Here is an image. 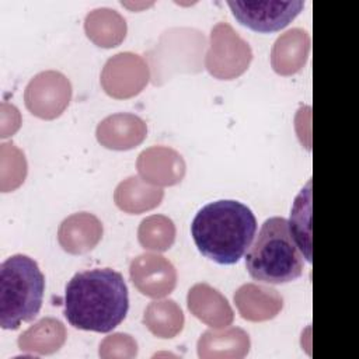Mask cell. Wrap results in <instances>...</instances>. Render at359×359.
Listing matches in <instances>:
<instances>
[{"label": "cell", "mask_w": 359, "mask_h": 359, "mask_svg": "<svg viewBox=\"0 0 359 359\" xmlns=\"http://www.w3.org/2000/svg\"><path fill=\"white\" fill-rule=\"evenodd\" d=\"M128 309L126 282L111 268L77 272L66 285L63 314L74 328L109 332L125 320Z\"/></svg>", "instance_id": "obj_1"}, {"label": "cell", "mask_w": 359, "mask_h": 359, "mask_svg": "<svg viewBox=\"0 0 359 359\" xmlns=\"http://www.w3.org/2000/svg\"><path fill=\"white\" fill-rule=\"evenodd\" d=\"M257 231L252 210L234 199H220L198 210L191 223V236L206 258L230 265L250 248Z\"/></svg>", "instance_id": "obj_2"}, {"label": "cell", "mask_w": 359, "mask_h": 359, "mask_svg": "<svg viewBox=\"0 0 359 359\" xmlns=\"http://www.w3.org/2000/svg\"><path fill=\"white\" fill-rule=\"evenodd\" d=\"M250 276L264 283H287L302 276L303 254L292 234L289 220L269 217L261 226L245 255Z\"/></svg>", "instance_id": "obj_3"}, {"label": "cell", "mask_w": 359, "mask_h": 359, "mask_svg": "<svg viewBox=\"0 0 359 359\" xmlns=\"http://www.w3.org/2000/svg\"><path fill=\"white\" fill-rule=\"evenodd\" d=\"M45 276L36 261L14 254L0 265V325L17 330L21 323L32 321L42 306Z\"/></svg>", "instance_id": "obj_4"}, {"label": "cell", "mask_w": 359, "mask_h": 359, "mask_svg": "<svg viewBox=\"0 0 359 359\" xmlns=\"http://www.w3.org/2000/svg\"><path fill=\"white\" fill-rule=\"evenodd\" d=\"M251 60V49L227 24L219 22L210 32L208 69L220 79H231L245 70Z\"/></svg>", "instance_id": "obj_5"}, {"label": "cell", "mask_w": 359, "mask_h": 359, "mask_svg": "<svg viewBox=\"0 0 359 359\" xmlns=\"http://www.w3.org/2000/svg\"><path fill=\"white\" fill-rule=\"evenodd\" d=\"M236 20L258 32L285 28L304 7V1H227Z\"/></svg>", "instance_id": "obj_6"}, {"label": "cell", "mask_w": 359, "mask_h": 359, "mask_svg": "<svg viewBox=\"0 0 359 359\" xmlns=\"http://www.w3.org/2000/svg\"><path fill=\"white\" fill-rule=\"evenodd\" d=\"M72 94L69 80L57 72L36 74L25 88L28 109L41 118H55L69 104Z\"/></svg>", "instance_id": "obj_7"}, {"label": "cell", "mask_w": 359, "mask_h": 359, "mask_svg": "<svg viewBox=\"0 0 359 359\" xmlns=\"http://www.w3.org/2000/svg\"><path fill=\"white\" fill-rule=\"evenodd\" d=\"M147 81L143 60L133 53H119L109 59L102 72V84L111 95L130 97Z\"/></svg>", "instance_id": "obj_8"}, {"label": "cell", "mask_w": 359, "mask_h": 359, "mask_svg": "<svg viewBox=\"0 0 359 359\" xmlns=\"http://www.w3.org/2000/svg\"><path fill=\"white\" fill-rule=\"evenodd\" d=\"M130 278L137 289L147 296H164L175 285V271L161 255L143 254L130 264Z\"/></svg>", "instance_id": "obj_9"}, {"label": "cell", "mask_w": 359, "mask_h": 359, "mask_svg": "<svg viewBox=\"0 0 359 359\" xmlns=\"http://www.w3.org/2000/svg\"><path fill=\"white\" fill-rule=\"evenodd\" d=\"M146 135L144 122L129 114H116L105 118L97 129L98 140L107 147L129 149L140 143Z\"/></svg>", "instance_id": "obj_10"}, {"label": "cell", "mask_w": 359, "mask_h": 359, "mask_svg": "<svg viewBox=\"0 0 359 359\" xmlns=\"http://www.w3.org/2000/svg\"><path fill=\"white\" fill-rule=\"evenodd\" d=\"M102 234L98 219L90 213H76L67 217L59 229V241L66 251L73 254L91 250Z\"/></svg>", "instance_id": "obj_11"}, {"label": "cell", "mask_w": 359, "mask_h": 359, "mask_svg": "<svg viewBox=\"0 0 359 359\" xmlns=\"http://www.w3.org/2000/svg\"><path fill=\"white\" fill-rule=\"evenodd\" d=\"M310 38L304 29L293 28L282 34L272 49V66L278 73L290 74L304 65Z\"/></svg>", "instance_id": "obj_12"}, {"label": "cell", "mask_w": 359, "mask_h": 359, "mask_svg": "<svg viewBox=\"0 0 359 359\" xmlns=\"http://www.w3.org/2000/svg\"><path fill=\"white\" fill-rule=\"evenodd\" d=\"M234 302L241 316L248 320L271 318L282 307V297L275 289L252 283L241 286L234 294Z\"/></svg>", "instance_id": "obj_13"}, {"label": "cell", "mask_w": 359, "mask_h": 359, "mask_svg": "<svg viewBox=\"0 0 359 359\" xmlns=\"http://www.w3.org/2000/svg\"><path fill=\"white\" fill-rule=\"evenodd\" d=\"M139 171L154 182L174 184L184 174L181 156L164 147H153L140 154Z\"/></svg>", "instance_id": "obj_14"}, {"label": "cell", "mask_w": 359, "mask_h": 359, "mask_svg": "<svg viewBox=\"0 0 359 359\" xmlns=\"http://www.w3.org/2000/svg\"><path fill=\"white\" fill-rule=\"evenodd\" d=\"M188 307L196 317L209 324H227L233 318L227 300L205 283L195 285L189 289Z\"/></svg>", "instance_id": "obj_15"}, {"label": "cell", "mask_w": 359, "mask_h": 359, "mask_svg": "<svg viewBox=\"0 0 359 359\" xmlns=\"http://www.w3.org/2000/svg\"><path fill=\"white\" fill-rule=\"evenodd\" d=\"M86 32L100 46H115L125 38V18L114 8L100 7L86 17Z\"/></svg>", "instance_id": "obj_16"}, {"label": "cell", "mask_w": 359, "mask_h": 359, "mask_svg": "<svg viewBox=\"0 0 359 359\" xmlns=\"http://www.w3.org/2000/svg\"><path fill=\"white\" fill-rule=\"evenodd\" d=\"M161 195L163 194L160 189L156 191V189L143 187L137 181V178L132 177L116 188L115 199L122 209L128 212H139V210L150 209L158 205Z\"/></svg>", "instance_id": "obj_17"}, {"label": "cell", "mask_w": 359, "mask_h": 359, "mask_svg": "<svg viewBox=\"0 0 359 359\" xmlns=\"http://www.w3.org/2000/svg\"><path fill=\"white\" fill-rule=\"evenodd\" d=\"M139 240L144 247L165 250L174 240L172 222L164 216H151L142 222Z\"/></svg>", "instance_id": "obj_18"}, {"label": "cell", "mask_w": 359, "mask_h": 359, "mask_svg": "<svg viewBox=\"0 0 359 359\" xmlns=\"http://www.w3.org/2000/svg\"><path fill=\"white\" fill-rule=\"evenodd\" d=\"M144 321H147L149 327L154 331L157 325L165 328L167 324L175 332L178 327L181 328L182 324V313L178 309V306L172 300L165 302H154L147 307V311L144 314Z\"/></svg>", "instance_id": "obj_19"}]
</instances>
